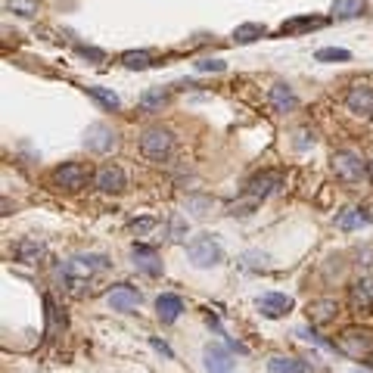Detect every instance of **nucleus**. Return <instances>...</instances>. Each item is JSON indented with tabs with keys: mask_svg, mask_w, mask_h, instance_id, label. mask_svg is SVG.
<instances>
[{
	"mask_svg": "<svg viewBox=\"0 0 373 373\" xmlns=\"http://www.w3.org/2000/svg\"><path fill=\"white\" fill-rule=\"evenodd\" d=\"M165 100H168V93H165L162 88H156V90H147V93H143V100H140V103L147 106V109H156V106H162Z\"/></svg>",
	"mask_w": 373,
	"mask_h": 373,
	"instance_id": "obj_29",
	"label": "nucleus"
},
{
	"mask_svg": "<svg viewBox=\"0 0 373 373\" xmlns=\"http://www.w3.org/2000/svg\"><path fill=\"white\" fill-rule=\"evenodd\" d=\"M336 314H339V305H336L333 299H318V302L308 305V320H311V324H327Z\"/></svg>",
	"mask_w": 373,
	"mask_h": 373,
	"instance_id": "obj_19",
	"label": "nucleus"
},
{
	"mask_svg": "<svg viewBox=\"0 0 373 373\" xmlns=\"http://www.w3.org/2000/svg\"><path fill=\"white\" fill-rule=\"evenodd\" d=\"M16 255L22 258V262H38V258L44 255V246H41L38 240H25L16 246Z\"/></svg>",
	"mask_w": 373,
	"mask_h": 373,
	"instance_id": "obj_24",
	"label": "nucleus"
},
{
	"mask_svg": "<svg viewBox=\"0 0 373 373\" xmlns=\"http://www.w3.org/2000/svg\"><path fill=\"white\" fill-rule=\"evenodd\" d=\"M109 268V262H106V255H72L69 262H62L60 268H56V277H62L66 283L75 286H84L93 274H100V271Z\"/></svg>",
	"mask_w": 373,
	"mask_h": 373,
	"instance_id": "obj_1",
	"label": "nucleus"
},
{
	"mask_svg": "<svg viewBox=\"0 0 373 373\" xmlns=\"http://www.w3.org/2000/svg\"><path fill=\"white\" fill-rule=\"evenodd\" d=\"M84 147H88L90 153H109V149L116 147V131H112L109 125H90L88 131H84Z\"/></svg>",
	"mask_w": 373,
	"mask_h": 373,
	"instance_id": "obj_8",
	"label": "nucleus"
},
{
	"mask_svg": "<svg viewBox=\"0 0 373 373\" xmlns=\"http://www.w3.org/2000/svg\"><path fill=\"white\" fill-rule=\"evenodd\" d=\"M367 212H370V218H373V205H370V209H367Z\"/></svg>",
	"mask_w": 373,
	"mask_h": 373,
	"instance_id": "obj_37",
	"label": "nucleus"
},
{
	"mask_svg": "<svg viewBox=\"0 0 373 373\" xmlns=\"http://www.w3.org/2000/svg\"><path fill=\"white\" fill-rule=\"evenodd\" d=\"M6 10L19 13V16H34L38 4H34V0H6Z\"/></svg>",
	"mask_w": 373,
	"mask_h": 373,
	"instance_id": "obj_28",
	"label": "nucleus"
},
{
	"mask_svg": "<svg viewBox=\"0 0 373 373\" xmlns=\"http://www.w3.org/2000/svg\"><path fill=\"white\" fill-rule=\"evenodd\" d=\"M186 209H196L193 215H205L203 209H212V199H205V196H190V199H186Z\"/></svg>",
	"mask_w": 373,
	"mask_h": 373,
	"instance_id": "obj_30",
	"label": "nucleus"
},
{
	"mask_svg": "<svg viewBox=\"0 0 373 373\" xmlns=\"http://www.w3.org/2000/svg\"><path fill=\"white\" fill-rule=\"evenodd\" d=\"M171 227H175V240H184V224H181V218H175V224H171Z\"/></svg>",
	"mask_w": 373,
	"mask_h": 373,
	"instance_id": "obj_36",
	"label": "nucleus"
},
{
	"mask_svg": "<svg viewBox=\"0 0 373 373\" xmlns=\"http://www.w3.org/2000/svg\"><path fill=\"white\" fill-rule=\"evenodd\" d=\"M93 184H97L103 193H121L128 186L125 171H121L118 165H103V168L97 171V177H93Z\"/></svg>",
	"mask_w": 373,
	"mask_h": 373,
	"instance_id": "obj_10",
	"label": "nucleus"
},
{
	"mask_svg": "<svg viewBox=\"0 0 373 373\" xmlns=\"http://www.w3.org/2000/svg\"><path fill=\"white\" fill-rule=\"evenodd\" d=\"M268 373H305V367H302V361H296V358L274 355L268 361Z\"/></svg>",
	"mask_w": 373,
	"mask_h": 373,
	"instance_id": "obj_23",
	"label": "nucleus"
},
{
	"mask_svg": "<svg viewBox=\"0 0 373 373\" xmlns=\"http://www.w3.org/2000/svg\"><path fill=\"white\" fill-rule=\"evenodd\" d=\"M330 165H333V175L339 177V181H346V184L361 181L364 171H367V162H364L358 153H351V149H339V153H333Z\"/></svg>",
	"mask_w": 373,
	"mask_h": 373,
	"instance_id": "obj_3",
	"label": "nucleus"
},
{
	"mask_svg": "<svg viewBox=\"0 0 373 373\" xmlns=\"http://www.w3.org/2000/svg\"><path fill=\"white\" fill-rule=\"evenodd\" d=\"M186 258H190L196 268H215V264L224 262V249L218 246L215 236L203 233V236H193V240L186 243Z\"/></svg>",
	"mask_w": 373,
	"mask_h": 373,
	"instance_id": "obj_2",
	"label": "nucleus"
},
{
	"mask_svg": "<svg viewBox=\"0 0 373 373\" xmlns=\"http://www.w3.org/2000/svg\"><path fill=\"white\" fill-rule=\"evenodd\" d=\"M351 305L361 308V311H370L373 314V280L364 277L351 286Z\"/></svg>",
	"mask_w": 373,
	"mask_h": 373,
	"instance_id": "obj_18",
	"label": "nucleus"
},
{
	"mask_svg": "<svg viewBox=\"0 0 373 373\" xmlns=\"http://www.w3.org/2000/svg\"><path fill=\"white\" fill-rule=\"evenodd\" d=\"M153 348L159 351V355H165V358H175V355H171V348L165 346V342H159V339H153Z\"/></svg>",
	"mask_w": 373,
	"mask_h": 373,
	"instance_id": "obj_34",
	"label": "nucleus"
},
{
	"mask_svg": "<svg viewBox=\"0 0 373 373\" xmlns=\"http://www.w3.org/2000/svg\"><path fill=\"white\" fill-rule=\"evenodd\" d=\"M121 62H125L128 69L143 72V69H149V53H147V50H128V53L121 56Z\"/></svg>",
	"mask_w": 373,
	"mask_h": 373,
	"instance_id": "obj_27",
	"label": "nucleus"
},
{
	"mask_svg": "<svg viewBox=\"0 0 373 373\" xmlns=\"http://www.w3.org/2000/svg\"><path fill=\"white\" fill-rule=\"evenodd\" d=\"M373 348V339L367 330H346V333L339 336V351H346L348 358H355V361H361V358H367Z\"/></svg>",
	"mask_w": 373,
	"mask_h": 373,
	"instance_id": "obj_5",
	"label": "nucleus"
},
{
	"mask_svg": "<svg viewBox=\"0 0 373 373\" xmlns=\"http://www.w3.org/2000/svg\"><path fill=\"white\" fill-rule=\"evenodd\" d=\"M106 302H109L112 311L131 314V311H137V308H140V292L134 290V286H128V283H118V286H112V290L106 292Z\"/></svg>",
	"mask_w": 373,
	"mask_h": 373,
	"instance_id": "obj_6",
	"label": "nucleus"
},
{
	"mask_svg": "<svg viewBox=\"0 0 373 373\" xmlns=\"http://www.w3.org/2000/svg\"><path fill=\"white\" fill-rule=\"evenodd\" d=\"M264 25H258V22H243V25H236L233 28V41L236 44H252V41L258 38H264Z\"/></svg>",
	"mask_w": 373,
	"mask_h": 373,
	"instance_id": "obj_21",
	"label": "nucleus"
},
{
	"mask_svg": "<svg viewBox=\"0 0 373 373\" xmlns=\"http://www.w3.org/2000/svg\"><path fill=\"white\" fill-rule=\"evenodd\" d=\"M171 147H175V137H171L168 128H147L140 137V153L156 162H162L171 153Z\"/></svg>",
	"mask_w": 373,
	"mask_h": 373,
	"instance_id": "obj_4",
	"label": "nucleus"
},
{
	"mask_svg": "<svg viewBox=\"0 0 373 373\" xmlns=\"http://www.w3.org/2000/svg\"><path fill=\"white\" fill-rule=\"evenodd\" d=\"M227 69V62H221V60H199L196 62V72H224Z\"/></svg>",
	"mask_w": 373,
	"mask_h": 373,
	"instance_id": "obj_31",
	"label": "nucleus"
},
{
	"mask_svg": "<svg viewBox=\"0 0 373 373\" xmlns=\"http://www.w3.org/2000/svg\"><path fill=\"white\" fill-rule=\"evenodd\" d=\"M131 255H134V264H137L147 277H159L162 274V258H159V252H156L153 246H134Z\"/></svg>",
	"mask_w": 373,
	"mask_h": 373,
	"instance_id": "obj_12",
	"label": "nucleus"
},
{
	"mask_svg": "<svg viewBox=\"0 0 373 373\" xmlns=\"http://www.w3.org/2000/svg\"><path fill=\"white\" fill-rule=\"evenodd\" d=\"M81 56H90V60H103L100 50H90V47H81Z\"/></svg>",
	"mask_w": 373,
	"mask_h": 373,
	"instance_id": "obj_35",
	"label": "nucleus"
},
{
	"mask_svg": "<svg viewBox=\"0 0 373 373\" xmlns=\"http://www.w3.org/2000/svg\"><path fill=\"white\" fill-rule=\"evenodd\" d=\"M296 149H308V147H314V134H308V131H296Z\"/></svg>",
	"mask_w": 373,
	"mask_h": 373,
	"instance_id": "obj_32",
	"label": "nucleus"
},
{
	"mask_svg": "<svg viewBox=\"0 0 373 373\" xmlns=\"http://www.w3.org/2000/svg\"><path fill=\"white\" fill-rule=\"evenodd\" d=\"M268 103H271V109H274V112H292L299 106V100H296V93H292L290 84L277 81L274 88L268 90Z\"/></svg>",
	"mask_w": 373,
	"mask_h": 373,
	"instance_id": "obj_14",
	"label": "nucleus"
},
{
	"mask_svg": "<svg viewBox=\"0 0 373 373\" xmlns=\"http://www.w3.org/2000/svg\"><path fill=\"white\" fill-rule=\"evenodd\" d=\"M205 370L209 373H233V358L224 346H205Z\"/></svg>",
	"mask_w": 373,
	"mask_h": 373,
	"instance_id": "obj_15",
	"label": "nucleus"
},
{
	"mask_svg": "<svg viewBox=\"0 0 373 373\" xmlns=\"http://www.w3.org/2000/svg\"><path fill=\"white\" fill-rule=\"evenodd\" d=\"M361 10H364V0H336V4H333V19L346 22V19L361 16Z\"/></svg>",
	"mask_w": 373,
	"mask_h": 373,
	"instance_id": "obj_22",
	"label": "nucleus"
},
{
	"mask_svg": "<svg viewBox=\"0 0 373 373\" xmlns=\"http://www.w3.org/2000/svg\"><path fill=\"white\" fill-rule=\"evenodd\" d=\"M88 93L97 100L100 106H106V109H118V106H121L118 93H112V90H106V88H88Z\"/></svg>",
	"mask_w": 373,
	"mask_h": 373,
	"instance_id": "obj_26",
	"label": "nucleus"
},
{
	"mask_svg": "<svg viewBox=\"0 0 373 373\" xmlns=\"http://www.w3.org/2000/svg\"><path fill=\"white\" fill-rule=\"evenodd\" d=\"M327 19H318V16H296V19H286L280 25V34H299V32H311V28H324Z\"/></svg>",
	"mask_w": 373,
	"mask_h": 373,
	"instance_id": "obj_20",
	"label": "nucleus"
},
{
	"mask_svg": "<svg viewBox=\"0 0 373 373\" xmlns=\"http://www.w3.org/2000/svg\"><path fill=\"white\" fill-rule=\"evenodd\" d=\"M314 60H318V62H348L351 53H348V50H342V47H324V50L314 53Z\"/></svg>",
	"mask_w": 373,
	"mask_h": 373,
	"instance_id": "obj_25",
	"label": "nucleus"
},
{
	"mask_svg": "<svg viewBox=\"0 0 373 373\" xmlns=\"http://www.w3.org/2000/svg\"><path fill=\"white\" fill-rule=\"evenodd\" d=\"M184 311V299L175 296V292H162L159 299H156V314H159L162 324H175L177 318H181Z\"/></svg>",
	"mask_w": 373,
	"mask_h": 373,
	"instance_id": "obj_16",
	"label": "nucleus"
},
{
	"mask_svg": "<svg viewBox=\"0 0 373 373\" xmlns=\"http://www.w3.org/2000/svg\"><path fill=\"white\" fill-rule=\"evenodd\" d=\"M370 221H373L370 212L355 209V205H351V209H342L339 215H336V227H339V231H361V227H367Z\"/></svg>",
	"mask_w": 373,
	"mask_h": 373,
	"instance_id": "obj_17",
	"label": "nucleus"
},
{
	"mask_svg": "<svg viewBox=\"0 0 373 373\" xmlns=\"http://www.w3.org/2000/svg\"><path fill=\"white\" fill-rule=\"evenodd\" d=\"M280 186H283V175L280 171H264V175L249 181V193H252V199H264L271 193H277Z\"/></svg>",
	"mask_w": 373,
	"mask_h": 373,
	"instance_id": "obj_13",
	"label": "nucleus"
},
{
	"mask_svg": "<svg viewBox=\"0 0 373 373\" xmlns=\"http://www.w3.org/2000/svg\"><path fill=\"white\" fill-rule=\"evenodd\" d=\"M149 227H156V221H149V218H143V221H134V231H137V233H147Z\"/></svg>",
	"mask_w": 373,
	"mask_h": 373,
	"instance_id": "obj_33",
	"label": "nucleus"
},
{
	"mask_svg": "<svg viewBox=\"0 0 373 373\" xmlns=\"http://www.w3.org/2000/svg\"><path fill=\"white\" fill-rule=\"evenodd\" d=\"M258 311H262V318L277 320L292 311V299L283 296V292H264V296L258 299Z\"/></svg>",
	"mask_w": 373,
	"mask_h": 373,
	"instance_id": "obj_9",
	"label": "nucleus"
},
{
	"mask_svg": "<svg viewBox=\"0 0 373 373\" xmlns=\"http://www.w3.org/2000/svg\"><path fill=\"white\" fill-rule=\"evenodd\" d=\"M346 106L348 112H355V116H373V88H364V84H358V88L348 90L346 97Z\"/></svg>",
	"mask_w": 373,
	"mask_h": 373,
	"instance_id": "obj_11",
	"label": "nucleus"
},
{
	"mask_svg": "<svg viewBox=\"0 0 373 373\" xmlns=\"http://www.w3.org/2000/svg\"><path fill=\"white\" fill-rule=\"evenodd\" d=\"M53 184L56 186H66V190H81L88 184V168L81 162H66L53 171Z\"/></svg>",
	"mask_w": 373,
	"mask_h": 373,
	"instance_id": "obj_7",
	"label": "nucleus"
}]
</instances>
